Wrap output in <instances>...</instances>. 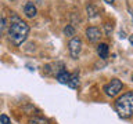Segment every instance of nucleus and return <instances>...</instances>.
Instances as JSON below:
<instances>
[{
  "mask_svg": "<svg viewBox=\"0 0 133 124\" xmlns=\"http://www.w3.org/2000/svg\"><path fill=\"white\" fill-rule=\"evenodd\" d=\"M86 11H87V17H89V18H96V17L98 15V8L91 3H89L86 6Z\"/></svg>",
  "mask_w": 133,
  "mask_h": 124,
  "instance_id": "nucleus-9",
  "label": "nucleus"
},
{
  "mask_svg": "<svg viewBox=\"0 0 133 124\" xmlns=\"http://www.w3.org/2000/svg\"><path fill=\"white\" fill-rule=\"evenodd\" d=\"M101 37V30L97 26H89L86 29V39L90 43H97Z\"/></svg>",
  "mask_w": 133,
  "mask_h": 124,
  "instance_id": "nucleus-5",
  "label": "nucleus"
},
{
  "mask_svg": "<svg viewBox=\"0 0 133 124\" xmlns=\"http://www.w3.org/2000/svg\"><path fill=\"white\" fill-rule=\"evenodd\" d=\"M64 35L68 36V37H74L75 36V28L72 26V25H66V26L64 28Z\"/></svg>",
  "mask_w": 133,
  "mask_h": 124,
  "instance_id": "nucleus-11",
  "label": "nucleus"
},
{
  "mask_svg": "<svg viewBox=\"0 0 133 124\" xmlns=\"http://www.w3.org/2000/svg\"><path fill=\"white\" fill-rule=\"evenodd\" d=\"M24 14L28 17V18H35L37 14V8L32 2H26V4L24 6Z\"/></svg>",
  "mask_w": 133,
  "mask_h": 124,
  "instance_id": "nucleus-6",
  "label": "nucleus"
},
{
  "mask_svg": "<svg viewBox=\"0 0 133 124\" xmlns=\"http://www.w3.org/2000/svg\"><path fill=\"white\" fill-rule=\"evenodd\" d=\"M28 35H29V25L21 19L15 12H12L10 19V26H8L10 41L14 45H21L26 40Z\"/></svg>",
  "mask_w": 133,
  "mask_h": 124,
  "instance_id": "nucleus-1",
  "label": "nucleus"
},
{
  "mask_svg": "<svg viewBox=\"0 0 133 124\" xmlns=\"http://www.w3.org/2000/svg\"><path fill=\"white\" fill-rule=\"evenodd\" d=\"M56 77H57V81L58 83H61V84H66L68 80H69V73L66 72V70H61L60 73L56 74Z\"/></svg>",
  "mask_w": 133,
  "mask_h": 124,
  "instance_id": "nucleus-10",
  "label": "nucleus"
},
{
  "mask_svg": "<svg viewBox=\"0 0 133 124\" xmlns=\"http://www.w3.org/2000/svg\"><path fill=\"white\" fill-rule=\"evenodd\" d=\"M29 124H49L47 120L43 117H33L29 120Z\"/></svg>",
  "mask_w": 133,
  "mask_h": 124,
  "instance_id": "nucleus-12",
  "label": "nucleus"
},
{
  "mask_svg": "<svg viewBox=\"0 0 133 124\" xmlns=\"http://www.w3.org/2000/svg\"><path fill=\"white\" fill-rule=\"evenodd\" d=\"M122 87H123V84L119 79H112L110 83H107L104 86V91H105V94L108 97H115V95H118L121 92Z\"/></svg>",
  "mask_w": 133,
  "mask_h": 124,
  "instance_id": "nucleus-3",
  "label": "nucleus"
},
{
  "mask_svg": "<svg viewBox=\"0 0 133 124\" xmlns=\"http://www.w3.org/2000/svg\"><path fill=\"white\" fill-rule=\"evenodd\" d=\"M108 44H105V43H100L98 45H97V55L101 58V59H105V58L108 57Z\"/></svg>",
  "mask_w": 133,
  "mask_h": 124,
  "instance_id": "nucleus-7",
  "label": "nucleus"
},
{
  "mask_svg": "<svg viewBox=\"0 0 133 124\" xmlns=\"http://www.w3.org/2000/svg\"><path fill=\"white\" fill-rule=\"evenodd\" d=\"M10 2H15V0H10Z\"/></svg>",
  "mask_w": 133,
  "mask_h": 124,
  "instance_id": "nucleus-17",
  "label": "nucleus"
},
{
  "mask_svg": "<svg viewBox=\"0 0 133 124\" xmlns=\"http://www.w3.org/2000/svg\"><path fill=\"white\" fill-rule=\"evenodd\" d=\"M104 2H105V3H108V4H112V3L115 2V0H104Z\"/></svg>",
  "mask_w": 133,
  "mask_h": 124,
  "instance_id": "nucleus-16",
  "label": "nucleus"
},
{
  "mask_svg": "<svg viewBox=\"0 0 133 124\" xmlns=\"http://www.w3.org/2000/svg\"><path fill=\"white\" fill-rule=\"evenodd\" d=\"M3 28H4V21L0 19V36H2V33H3Z\"/></svg>",
  "mask_w": 133,
  "mask_h": 124,
  "instance_id": "nucleus-15",
  "label": "nucleus"
},
{
  "mask_svg": "<svg viewBox=\"0 0 133 124\" xmlns=\"http://www.w3.org/2000/svg\"><path fill=\"white\" fill-rule=\"evenodd\" d=\"M68 47H69L71 58H72V59H78L79 54H81V51H82V39L79 36H74L69 41Z\"/></svg>",
  "mask_w": 133,
  "mask_h": 124,
  "instance_id": "nucleus-4",
  "label": "nucleus"
},
{
  "mask_svg": "<svg viewBox=\"0 0 133 124\" xmlns=\"http://www.w3.org/2000/svg\"><path fill=\"white\" fill-rule=\"evenodd\" d=\"M115 110L119 117L130 119L133 114V92L128 91L115 101Z\"/></svg>",
  "mask_w": 133,
  "mask_h": 124,
  "instance_id": "nucleus-2",
  "label": "nucleus"
},
{
  "mask_svg": "<svg viewBox=\"0 0 133 124\" xmlns=\"http://www.w3.org/2000/svg\"><path fill=\"white\" fill-rule=\"evenodd\" d=\"M104 28H105V33L108 36H111V33H112V25L111 24H104Z\"/></svg>",
  "mask_w": 133,
  "mask_h": 124,
  "instance_id": "nucleus-14",
  "label": "nucleus"
},
{
  "mask_svg": "<svg viewBox=\"0 0 133 124\" xmlns=\"http://www.w3.org/2000/svg\"><path fill=\"white\" fill-rule=\"evenodd\" d=\"M68 87H71V88H78V86H79V74L75 72L72 74H69V80H68Z\"/></svg>",
  "mask_w": 133,
  "mask_h": 124,
  "instance_id": "nucleus-8",
  "label": "nucleus"
},
{
  "mask_svg": "<svg viewBox=\"0 0 133 124\" xmlns=\"http://www.w3.org/2000/svg\"><path fill=\"white\" fill-rule=\"evenodd\" d=\"M0 123L2 124H11L10 119H8L7 114H0Z\"/></svg>",
  "mask_w": 133,
  "mask_h": 124,
  "instance_id": "nucleus-13",
  "label": "nucleus"
}]
</instances>
